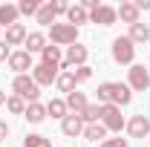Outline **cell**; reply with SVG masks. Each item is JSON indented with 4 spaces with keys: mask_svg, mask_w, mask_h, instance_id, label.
<instances>
[{
    "mask_svg": "<svg viewBox=\"0 0 150 147\" xmlns=\"http://www.w3.org/2000/svg\"><path fill=\"white\" fill-rule=\"evenodd\" d=\"M133 101V90L121 81H104L98 87V104H112V107H127Z\"/></svg>",
    "mask_w": 150,
    "mask_h": 147,
    "instance_id": "1",
    "label": "cell"
},
{
    "mask_svg": "<svg viewBox=\"0 0 150 147\" xmlns=\"http://www.w3.org/2000/svg\"><path fill=\"white\" fill-rule=\"evenodd\" d=\"M110 52H112V61H115V64L133 66V61H136V43H133L127 35H121V37H115V40H112Z\"/></svg>",
    "mask_w": 150,
    "mask_h": 147,
    "instance_id": "2",
    "label": "cell"
},
{
    "mask_svg": "<svg viewBox=\"0 0 150 147\" xmlns=\"http://www.w3.org/2000/svg\"><path fill=\"white\" fill-rule=\"evenodd\" d=\"M12 92H15L18 98H23V101H29V104H35L38 98H40V87L32 81V75H15Z\"/></svg>",
    "mask_w": 150,
    "mask_h": 147,
    "instance_id": "3",
    "label": "cell"
},
{
    "mask_svg": "<svg viewBox=\"0 0 150 147\" xmlns=\"http://www.w3.org/2000/svg\"><path fill=\"white\" fill-rule=\"evenodd\" d=\"M49 40L55 46H72V43H78V29L69 26V23H52L49 26Z\"/></svg>",
    "mask_w": 150,
    "mask_h": 147,
    "instance_id": "4",
    "label": "cell"
},
{
    "mask_svg": "<svg viewBox=\"0 0 150 147\" xmlns=\"http://www.w3.org/2000/svg\"><path fill=\"white\" fill-rule=\"evenodd\" d=\"M87 58H90V49L84 46V43H72V46H67V55H64V64H61V69H78V66H87Z\"/></svg>",
    "mask_w": 150,
    "mask_h": 147,
    "instance_id": "5",
    "label": "cell"
},
{
    "mask_svg": "<svg viewBox=\"0 0 150 147\" xmlns=\"http://www.w3.org/2000/svg\"><path fill=\"white\" fill-rule=\"evenodd\" d=\"M101 124L107 127V133H121V127L127 124L124 115H121V107L104 104V107H101Z\"/></svg>",
    "mask_w": 150,
    "mask_h": 147,
    "instance_id": "6",
    "label": "cell"
},
{
    "mask_svg": "<svg viewBox=\"0 0 150 147\" xmlns=\"http://www.w3.org/2000/svg\"><path fill=\"white\" fill-rule=\"evenodd\" d=\"M127 87H130L133 92H144L150 87V72L142 64H133L130 69H127Z\"/></svg>",
    "mask_w": 150,
    "mask_h": 147,
    "instance_id": "7",
    "label": "cell"
},
{
    "mask_svg": "<svg viewBox=\"0 0 150 147\" xmlns=\"http://www.w3.org/2000/svg\"><path fill=\"white\" fill-rule=\"evenodd\" d=\"M58 69L61 66H46V64H38V66H32V81H35L38 87H52L58 81Z\"/></svg>",
    "mask_w": 150,
    "mask_h": 147,
    "instance_id": "8",
    "label": "cell"
},
{
    "mask_svg": "<svg viewBox=\"0 0 150 147\" xmlns=\"http://www.w3.org/2000/svg\"><path fill=\"white\" fill-rule=\"evenodd\" d=\"M9 69L15 75H26L32 69V55L26 52V49H18V52H12L9 55Z\"/></svg>",
    "mask_w": 150,
    "mask_h": 147,
    "instance_id": "9",
    "label": "cell"
},
{
    "mask_svg": "<svg viewBox=\"0 0 150 147\" xmlns=\"http://www.w3.org/2000/svg\"><path fill=\"white\" fill-rule=\"evenodd\" d=\"M115 20H118V15H115V9L107 6V3H101L95 12H90V23H98V26H112Z\"/></svg>",
    "mask_w": 150,
    "mask_h": 147,
    "instance_id": "10",
    "label": "cell"
},
{
    "mask_svg": "<svg viewBox=\"0 0 150 147\" xmlns=\"http://www.w3.org/2000/svg\"><path fill=\"white\" fill-rule=\"evenodd\" d=\"M124 127H127V133H130L133 139H147V136H150V121H147V115H133Z\"/></svg>",
    "mask_w": 150,
    "mask_h": 147,
    "instance_id": "11",
    "label": "cell"
},
{
    "mask_svg": "<svg viewBox=\"0 0 150 147\" xmlns=\"http://www.w3.org/2000/svg\"><path fill=\"white\" fill-rule=\"evenodd\" d=\"M115 15L121 18V23H127V26H133V23H139V20H142V18H139V15H142V12H139V6L130 3V0H124V3L115 9Z\"/></svg>",
    "mask_w": 150,
    "mask_h": 147,
    "instance_id": "12",
    "label": "cell"
},
{
    "mask_svg": "<svg viewBox=\"0 0 150 147\" xmlns=\"http://www.w3.org/2000/svg\"><path fill=\"white\" fill-rule=\"evenodd\" d=\"M61 133L67 136V139H75V136H81L84 133V121H81V115H67L64 121H61Z\"/></svg>",
    "mask_w": 150,
    "mask_h": 147,
    "instance_id": "13",
    "label": "cell"
},
{
    "mask_svg": "<svg viewBox=\"0 0 150 147\" xmlns=\"http://www.w3.org/2000/svg\"><path fill=\"white\" fill-rule=\"evenodd\" d=\"M40 64H46V66H61V64H64L61 46H55V43H46V46H43V52H40Z\"/></svg>",
    "mask_w": 150,
    "mask_h": 147,
    "instance_id": "14",
    "label": "cell"
},
{
    "mask_svg": "<svg viewBox=\"0 0 150 147\" xmlns=\"http://www.w3.org/2000/svg\"><path fill=\"white\" fill-rule=\"evenodd\" d=\"M18 18H20V12H18V6H15V3H3V6H0V29L15 26Z\"/></svg>",
    "mask_w": 150,
    "mask_h": 147,
    "instance_id": "15",
    "label": "cell"
},
{
    "mask_svg": "<svg viewBox=\"0 0 150 147\" xmlns=\"http://www.w3.org/2000/svg\"><path fill=\"white\" fill-rule=\"evenodd\" d=\"M87 104H90V101H87V95H84V92H69V95H67V110L72 112V115H81V112L87 110Z\"/></svg>",
    "mask_w": 150,
    "mask_h": 147,
    "instance_id": "16",
    "label": "cell"
},
{
    "mask_svg": "<svg viewBox=\"0 0 150 147\" xmlns=\"http://www.w3.org/2000/svg\"><path fill=\"white\" fill-rule=\"evenodd\" d=\"M26 35H29L26 26H23V23H15V26L6 29V37H3V40H6L9 46H20V43H26Z\"/></svg>",
    "mask_w": 150,
    "mask_h": 147,
    "instance_id": "17",
    "label": "cell"
},
{
    "mask_svg": "<svg viewBox=\"0 0 150 147\" xmlns=\"http://www.w3.org/2000/svg\"><path fill=\"white\" fill-rule=\"evenodd\" d=\"M67 23L78 29L81 23H90V12H87L81 3H78V6H69V12H67Z\"/></svg>",
    "mask_w": 150,
    "mask_h": 147,
    "instance_id": "18",
    "label": "cell"
},
{
    "mask_svg": "<svg viewBox=\"0 0 150 147\" xmlns=\"http://www.w3.org/2000/svg\"><path fill=\"white\" fill-rule=\"evenodd\" d=\"M23 118H26L29 124H40V121L46 118V104H40V101H35V104H26Z\"/></svg>",
    "mask_w": 150,
    "mask_h": 147,
    "instance_id": "19",
    "label": "cell"
},
{
    "mask_svg": "<svg viewBox=\"0 0 150 147\" xmlns=\"http://www.w3.org/2000/svg\"><path fill=\"white\" fill-rule=\"evenodd\" d=\"M55 3L49 0V3H40V9H38V15H35V20L40 23V26H52L55 23Z\"/></svg>",
    "mask_w": 150,
    "mask_h": 147,
    "instance_id": "20",
    "label": "cell"
},
{
    "mask_svg": "<svg viewBox=\"0 0 150 147\" xmlns=\"http://www.w3.org/2000/svg\"><path fill=\"white\" fill-rule=\"evenodd\" d=\"M23 46H26V52H29V55H35V52H43V46H46V35H43V32H29Z\"/></svg>",
    "mask_w": 150,
    "mask_h": 147,
    "instance_id": "21",
    "label": "cell"
},
{
    "mask_svg": "<svg viewBox=\"0 0 150 147\" xmlns=\"http://www.w3.org/2000/svg\"><path fill=\"white\" fill-rule=\"evenodd\" d=\"M46 115H52V118H58V121H64V118L69 115L67 101H64V98H52V101L46 104Z\"/></svg>",
    "mask_w": 150,
    "mask_h": 147,
    "instance_id": "22",
    "label": "cell"
},
{
    "mask_svg": "<svg viewBox=\"0 0 150 147\" xmlns=\"http://www.w3.org/2000/svg\"><path fill=\"white\" fill-rule=\"evenodd\" d=\"M127 37H130L133 43H147V40H150V26L139 20V23L130 26V35H127Z\"/></svg>",
    "mask_w": 150,
    "mask_h": 147,
    "instance_id": "23",
    "label": "cell"
},
{
    "mask_svg": "<svg viewBox=\"0 0 150 147\" xmlns=\"http://www.w3.org/2000/svg\"><path fill=\"white\" fill-rule=\"evenodd\" d=\"M81 136H84L87 141H104V139H107V127H104L101 121H98V124H87Z\"/></svg>",
    "mask_w": 150,
    "mask_h": 147,
    "instance_id": "24",
    "label": "cell"
},
{
    "mask_svg": "<svg viewBox=\"0 0 150 147\" xmlns=\"http://www.w3.org/2000/svg\"><path fill=\"white\" fill-rule=\"evenodd\" d=\"M55 87H58L61 92H67V95H69V92H75V87H78V84H75V75H72V69H64V72L58 75Z\"/></svg>",
    "mask_w": 150,
    "mask_h": 147,
    "instance_id": "25",
    "label": "cell"
},
{
    "mask_svg": "<svg viewBox=\"0 0 150 147\" xmlns=\"http://www.w3.org/2000/svg\"><path fill=\"white\" fill-rule=\"evenodd\" d=\"M81 121H84V127L87 124H98L101 121V104H87V110L81 112Z\"/></svg>",
    "mask_w": 150,
    "mask_h": 147,
    "instance_id": "26",
    "label": "cell"
},
{
    "mask_svg": "<svg viewBox=\"0 0 150 147\" xmlns=\"http://www.w3.org/2000/svg\"><path fill=\"white\" fill-rule=\"evenodd\" d=\"M6 110L15 112V115H23V112H26V101L18 98V95H9V98H6Z\"/></svg>",
    "mask_w": 150,
    "mask_h": 147,
    "instance_id": "27",
    "label": "cell"
},
{
    "mask_svg": "<svg viewBox=\"0 0 150 147\" xmlns=\"http://www.w3.org/2000/svg\"><path fill=\"white\" fill-rule=\"evenodd\" d=\"M23 147H52V144H49L46 136H40V133H29V136L23 139Z\"/></svg>",
    "mask_w": 150,
    "mask_h": 147,
    "instance_id": "28",
    "label": "cell"
},
{
    "mask_svg": "<svg viewBox=\"0 0 150 147\" xmlns=\"http://www.w3.org/2000/svg\"><path fill=\"white\" fill-rule=\"evenodd\" d=\"M38 9H40V0H20L18 3L20 15H38Z\"/></svg>",
    "mask_w": 150,
    "mask_h": 147,
    "instance_id": "29",
    "label": "cell"
},
{
    "mask_svg": "<svg viewBox=\"0 0 150 147\" xmlns=\"http://www.w3.org/2000/svg\"><path fill=\"white\" fill-rule=\"evenodd\" d=\"M72 75H75V84H84V81L93 78V69L90 66H78V69H72Z\"/></svg>",
    "mask_w": 150,
    "mask_h": 147,
    "instance_id": "30",
    "label": "cell"
},
{
    "mask_svg": "<svg viewBox=\"0 0 150 147\" xmlns=\"http://www.w3.org/2000/svg\"><path fill=\"white\" fill-rule=\"evenodd\" d=\"M101 147H127V139H104Z\"/></svg>",
    "mask_w": 150,
    "mask_h": 147,
    "instance_id": "31",
    "label": "cell"
},
{
    "mask_svg": "<svg viewBox=\"0 0 150 147\" xmlns=\"http://www.w3.org/2000/svg\"><path fill=\"white\" fill-rule=\"evenodd\" d=\"M52 3H55V15H58V18L69 12V3H64V0H52Z\"/></svg>",
    "mask_w": 150,
    "mask_h": 147,
    "instance_id": "32",
    "label": "cell"
},
{
    "mask_svg": "<svg viewBox=\"0 0 150 147\" xmlns=\"http://www.w3.org/2000/svg\"><path fill=\"white\" fill-rule=\"evenodd\" d=\"M9 55H12L9 43H6V40H0V61H9Z\"/></svg>",
    "mask_w": 150,
    "mask_h": 147,
    "instance_id": "33",
    "label": "cell"
},
{
    "mask_svg": "<svg viewBox=\"0 0 150 147\" xmlns=\"http://www.w3.org/2000/svg\"><path fill=\"white\" fill-rule=\"evenodd\" d=\"M6 139H9V124L0 121V141H6Z\"/></svg>",
    "mask_w": 150,
    "mask_h": 147,
    "instance_id": "34",
    "label": "cell"
},
{
    "mask_svg": "<svg viewBox=\"0 0 150 147\" xmlns=\"http://www.w3.org/2000/svg\"><path fill=\"white\" fill-rule=\"evenodd\" d=\"M136 6H139V12H147V9H150V0H136Z\"/></svg>",
    "mask_w": 150,
    "mask_h": 147,
    "instance_id": "35",
    "label": "cell"
},
{
    "mask_svg": "<svg viewBox=\"0 0 150 147\" xmlns=\"http://www.w3.org/2000/svg\"><path fill=\"white\" fill-rule=\"evenodd\" d=\"M0 104H6V92L0 90Z\"/></svg>",
    "mask_w": 150,
    "mask_h": 147,
    "instance_id": "36",
    "label": "cell"
}]
</instances>
